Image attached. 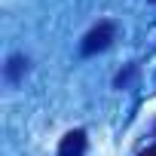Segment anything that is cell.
<instances>
[{
  "label": "cell",
  "instance_id": "obj_1",
  "mask_svg": "<svg viewBox=\"0 0 156 156\" xmlns=\"http://www.w3.org/2000/svg\"><path fill=\"white\" fill-rule=\"evenodd\" d=\"M116 31H119V25H116L113 19H101L98 25H92V28L83 34L80 52H83V55H98V52H104V49L116 40Z\"/></svg>",
  "mask_w": 156,
  "mask_h": 156
},
{
  "label": "cell",
  "instance_id": "obj_5",
  "mask_svg": "<svg viewBox=\"0 0 156 156\" xmlns=\"http://www.w3.org/2000/svg\"><path fill=\"white\" fill-rule=\"evenodd\" d=\"M138 156H156V144H150V147H147V150H141Z\"/></svg>",
  "mask_w": 156,
  "mask_h": 156
},
{
  "label": "cell",
  "instance_id": "obj_2",
  "mask_svg": "<svg viewBox=\"0 0 156 156\" xmlns=\"http://www.w3.org/2000/svg\"><path fill=\"white\" fill-rule=\"evenodd\" d=\"M86 147H89L86 129H70L58 141V156H86Z\"/></svg>",
  "mask_w": 156,
  "mask_h": 156
},
{
  "label": "cell",
  "instance_id": "obj_3",
  "mask_svg": "<svg viewBox=\"0 0 156 156\" xmlns=\"http://www.w3.org/2000/svg\"><path fill=\"white\" fill-rule=\"evenodd\" d=\"M25 70H28V58H25V55H19V52H16V55H9V58H6L3 73H6V80H9V83H19L22 76H25Z\"/></svg>",
  "mask_w": 156,
  "mask_h": 156
},
{
  "label": "cell",
  "instance_id": "obj_4",
  "mask_svg": "<svg viewBox=\"0 0 156 156\" xmlns=\"http://www.w3.org/2000/svg\"><path fill=\"white\" fill-rule=\"evenodd\" d=\"M135 73H138V64H129V67H126L122 73H116V80H113V86H116V89H126V86H129V83L135 80Z\"/></svg>",
  "mask_w": 156,
  "mask_h": 156
},
{
  "label": "cell",
  "instance_id": "obj_6",
  "mask_svg": "<svg viewBox=\"0 0 156 156\" xmlns=\"http://www.w3.org/2000/svg\"><path fill=\"white\" fill-rule=\"evenodd\" d=\"M153 135H156V126H153Z\"/></svg>",
  "mask_w": 156,
  "mask_h": 156
}]
</instances>
